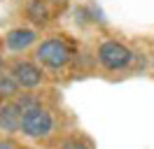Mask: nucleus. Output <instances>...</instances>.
Returning <instances> with one entry per match:
<instances>
[{
	"label": "nucleus",
	"instance_id": "nucleus-2",
	"mask_svg": "<svg viewBox=\"0 0 154 149\" xmlns=\"http://www.w3.org/2000/svg\"><path fill=\"white\" fill-rule=\"evenodd\" d=\"M135 51L128 44H124L122 40L107 37L96 47V63L105 70V72H126L133 68Z\"/></svg>",
	"mask_w": 154,
	"mask_h": 149
},
{
	"label": "nucleus",
	"instance_id": "nucleus-8",
	"mask_svg": "<svg viewBox=\"0 0 154 149\" xmlns=\"http://www.w3.org/2000/svg\"><path fill=\"white\" fill-rule=\"evenodd\" d=\"M19 93H21L19 82H17L7 70L0 72V100H14Z\"/></svg>",
	"mask_w": 154,
	"mask_h": 149
},
{
	"label": "nucleus",
	"instance_id": "nucleus-1",
	"mask_svg": "<svg viewBox=\"0 0 154 149\" xmlns=\"http://www.w3.org/2000/svg\"><path fill=\"white\" fill-rule=\"evenodd\" d=\"M75 47L70 40H66L63 35H51V37H45L38 47H35V51H33V61L40 63L45 70L49 72H66L70 63L75 61Z\"/></svg>",
	"mask_w": 154,
	"mask_h": 149
},
{
	"label": "nucleus",
	"instance_id": "nucleus-13",
	"mask_svg": "<svg viewBox=\"0 0 154 149\" xmlns=\"http://www.w3.org/2000/svg\"><path fill=\"white\" fill-rule=\"evenodd\" d=\"M17 149H30V147H28V144H19Z\"/></svg>",
	"mask_w": 154,
	"mask_h": 149
},
{
	"label": "nucleus",
	"instance_id": "nucleus-10",
	"mask_svg": "<svg viewBox=\"0 0 154 149\" xmlns=\"http://www.w3.org/2000/svg\"><path fill=\"white\" fill-rule=\"evenodd\" d=\"M14 100H17V105L21 107V112L30 110V107H35V105H42V98H40V93H33V91H23V93H19Z\"/></svg>",
	"mask_w": 154,
	"mask_h": 149
},
{
	"label": "nucleus",
	"instance_id": "nucleus-6",
	"mask_svg": "<svg viewBox=\"0 0 154 149\" xmlns=\"http://www.w3.org/2000/svg\"><path fill=\"white\" fill-rule=\"evenodd\" d=\"M21 107L17 100H0V133L14 138L17 133H21Z\"/></svg>",
	"mask_w": 154,
	"mask_h": 149
},
{
	"label": "nucleus",
	"instance_id": "nucleus-14",
	"mask_svg": "<svg viewBox=\"0 0 154 149\" xmlns=\"http://www.w3.org/2000/svg\"><path fill=\"white\" fill-rule=\"evenodd\" d=\"M152 68H154V63H152Z\"/></svg>",
	"mask_w": 154,
	"mask_h": 149
},
{
	"label": "nucleus",
	"instance_id": "nucleus-4",
	"mask_svg": "<svg viewBox=\"0 0 154 149\" xmlns=\"http://www.w3.org/2000/svg\"><path fill=\"white\" fill-rule=\"evenodd\" d=\"M7 72L19 82L21 91H35L47 82V70L30 58H12L7 63Z\"/></svg>",
	"mask_w": 154,
	"mask_h": 149
},
{
	"label": "nucleus",
	"instance_id": "nucleus-9",
	"mask_svg": "<svg viewBox=\"0 0 154 149\" xmlns=\"http://www.w3.org/2000/svg\"><path fill=\"white\" fill-rule=\"evenodd\" d=\"M58 149H94V142L87 135H79V133H70L58 142Z\"/></svg>",
	"mask_w": 154,
	"mask_h": 149
},
{
	"label": "nucleus",
	"instance_id": "nucleus-11",
	"mask_svg": "<svg viewBox=\"0 0 154 149\" xmlns=\"http://www.w3.org/2000/svg\"><path fill=\"white\" fill-rule=\"evenodd\" d=\"M17 147H19V144L14 142V138H7V135H5V138L0 140V149H17Z\"/></svg>",
	"mask_w": 154,
	"mask_h": 149
},
{
	"label": "nucleus",
	"instance_id": "nucleus-12",
	"mask_svg": "<svg viewBox=\"0 0 154 149\" xmlns=\"http://www.w3.org/2000/svg\"><path fill=\"white\" fill-rule=\"evenodd\" d=\"M7 70V61H5V56L0 54V72H5Z\"/></svg>",
	"mask_w": 154,
	"mask_h": 149
},
{
	"label": "nucleus",
	"instance_id": "nucleus-7",
	"mask_svg": "<svg viewBox=\"0 0 154 149\" xmlns=\"http://www.w3.org/2000/svg\"><path fill=\"white\" fill-rule=\"evenodd\" d=\"M26 17L33 26L45 28L51 21V7L47 0H28L26 2Z\"/></svg>",
	"mask_w": 154,
	"mask_h": 149
},
{
	"label": "nucleus",
	"instance_id": "nucleus-3",
	"mask_svg": "<svg viewBox=\"0 0 154 149\" xmlns=\"http://www.w3.org/2000/svg\"><path fill=\"white\" fill-rule=\"evenodd\" d=\"M56 133V117L47 105H35L21 114V135L35 142H45Z\"/></svg>",
	"mask_w": 154,
	"mask_h": 149
},
{
	"label": "nucleus",
	"instance_id": "nucleus-5",
	"mask_svg": "<svg viewBox=\"0 0 154 149\" xmlns=\"http://www.w3.org/2000/svg\"><path fill=\"white\" fill-rule=\"evenodd\" d=\"M40 40L38 28H30V26H17L5 33V49L12 51V54H23L28 51L30 47H35Z\"/></svg>",
	"mask_w": 154,
	"mask_h": 149
}]
</instances>
